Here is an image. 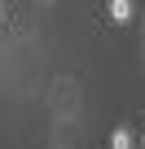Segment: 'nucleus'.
<instances>
[{
    "instance_id": "f257e3e1",
    "label": "nucleus",
    "mask_w": 145,
    "mask_h": 149,
    "mask_svg": "<svg viewBox=\"0 0 145 149\" xmlns=\"http://www.w3.org/2000/svg\"><path fill=\"white\" fill-rule=\"evenodd\" d=\"M132 18H136V5H132V0H110V22L114 26H123Z\"/></svg>"
},
{
    "instance_id": "f03ea898",
    "label": "nucleus",
    "mask_w": 145,
    "mask_h": 149,
    "mask_svg": "<svg viewBox=\"0 0 145 149\" xmlns=\"http://www.w3.org/2000/svg\"><path fill=\"white\" fill-rule=\"evenodd\" d=\"M110 149H132V132L127 127H114L110 132Z\"/></svg>"
},
{
    "instance_id": "7ed1b4c3",
    "label": "nucleus",
    "mask_w": 145,
    "mask_h": 149,
    "mask_svg": "<svg viewBox=\"0 0 145 149\" xmlns=\"http://www.w3.org/2000/svg\"><path fill=\"white\" fill-rule=\"evenodd\" d=\"M0 18H5V5H0Z\"/></svg>"
},
{
    "instance_id": "20e7f679",
    "label": "nucleus",
    "mask_w": 145,
    "mask_h": 149,
    "mask_svg": "<svg viewBox=\"0 0 145 149\" xmlns=\"http://www.w3.org/2000/svg\"><path fill=\"white\" fill-rule=\"evenodd\" d=\"M141 149H145V136H141Z\"/></svg>"
}]
</instances>
